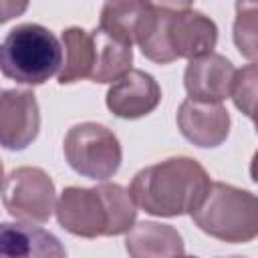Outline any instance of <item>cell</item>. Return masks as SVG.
Listing matches in <instances>:
<instances>
[{"mask_svg":"<svg viewBox=\"0 0 258 258\" xmlns=\"http://www.w3.org/2000/svg\"><path fill=\"white\" fill-rule=\"evenodd\" d=\"M157 10L147 0H109L99 18V28L129 44L141 42L149 32Z\"/></svg>","mask_w":258,"mask_h":258,"instance_id":"12","label":"cell"},{"mask_svg":"<svg viewBox=\"0 0 258 258\" xmlns=\"http://www.w3.org/2000/svg\"><path fill=\"white\" fill-rule=\"evenodd\" d=\"M125 250L133 258H159V256H181L185 246L181 234L159 222H139L125 236Z\"/></svg>","mask_w":258,"mask_h":258,"instance_id":"14","label":"cell"},{"mask_svg":"<svg viewBox=\"0 0 258 258\" xmlns=\"http://www.w3.org/2000/svg\"><path fill=\"white\" fill-rule=\"evenodd\" d=\"M40 113L32 91L8 89L0 97V143L4 149L22 151L38 135Z\"/></svg>","mask_w":258,"mask_h":258,"instance_id":"8","label":"cell"},{"mask_svg":"<svg viewBox=\"0 0 258 258\" xmlns=\"http://www.w3.org/2000/svg\"><path fill=\"white\" fill-rule=\"evenodd\" d=\"M54 194V183L44 169L24 165L6 173L2 204L6 212L20 222L44 224L56 210Z\"/></svg>","mask_w":258,"mask_h":258,"instance_id":"7","label":"cell"},{"mask_svg":"<svg viewBox=\"0 0 258 258\" xmlns=\"http://www.w3.org/2000/svg\"><path fill=\"white\" fill-rule=\"evenodd\" d=\"M0 252L8 258L18 256H64L67 250L58 238L34 224L4 222L0 228Z\"/></svg>","mask_w":258,"mask_h":258,"instance_id":"13","label":"cell"},{"mask_svg":"<svg viewBox=\"0 0 258 258\" xmlns=\"http://www.w3.org/2000/svg\"><path fill=\"white\" fill-rule=\"evenodd\" d=\"M95 40V69L91 75L93 83H115L125 73L131 71L133 44L119 40L105 32L103 28L93 30Z\"/></svg>","mask_w":258,"mask_h":258,"instance_id":"15","label":"cell"},{"mask_svg":"<svg viewBox=\"0 0 258 258\" xmlns=\"http://www.w3.org/2000/svg\"><path fill=\"white\" fill-rule=\"evenodd\" d=\"M194 224L226 244H248L258 238V196L248 189L212 181L202 206L191 214Z\"/></svg>","mask_w":258,"mask_h":258,"instance_id":"5","label":"cell"},{"mask_svg":"<svg viewBox=\"0 0 258 258\" xmlns=\"http://www.w3.org/2000/svg\"><path fill=\"white\" fill-rule=\"evenodd\" d=\"M62 48L64 62L58 73L60 85H71L83 79H91L95 69V40L93 32H87L79 26H71L62 30Z\"/></svg>","mask_w":258,"mask_h":258,"instance_id":"16","label":"cell"},{"mask_svg":"<svg viewBox=\"0 0 258 258\" xmlns=\"http://www.w3.org/2000/svg\"><path fill=\"white\" fill-rule=\"evenodd\" d=\"M218 42L216 22L198 10L163 12L157 10L155 20L139 42L145 58L167 64L177 58H196L214 50Z\"/></svg>","mask_w":258,"mask_h":258,"instance_id":"3","label":"cell"},{"mask_svg":"<svg viewBox=\"0 0 258 258\" xmlns=\"http://www.w3.org/2000/svg\"><path fill=\"white\" fill-rule=\"evenodd\" d=\"M2 75L18 85L36 87L62 69V44L42 24L14 26L0 46Z\"/></svg>","mask_w":258,"mask_h":258,"instance_id":"4","label":"cell"},{"mask_svg":"<svg viewBox=\"0 0 258 258\" xmlns=\"http://www.w3.org/2000/svg\"><path fill=\"white\" fill-rule=\"evenodd\" d=\"M28 8V0H2V22H8L20 14H24V10Z\"/></svg>","mask_w":258,"mask_h":258,"instance_id":"19","label":"cell"},{"mask_svg":"<svg viewBox=\"0 0 258 258\" xmlns=\"http://www.w3.org/2000/svg\"><path fill=\"white\" fill-rule=\"evenodd\" d=\"M234 75V64L224 54L212 50L189 60L183 73V87L189 99L222 103L232 95Z\"/></svg>","mask_w":258,"mask_h":258,"instance_id":"11","label":"cell"},{"mask_svg":"<svg viewBox=\"0 0 258 258\" xmlns=\"http://www.w3.org/2000/svg\"><path fill=\"white\" fill-rule=\"evenodd\" d=\"M67 163L83 177L105 181L113 177L123 161V149L117 135L101 123L73 125L62 141Z\"/></svg>","mask_w":258,"mask_h":258,"instance_id":"6","label":"cell"},{"mask_svg":"<svg viewBox=\"0 0 258 258\" xmlns=\"http://www.w3.org/2000/svg\"><path fill=\"white\" fill-rule=\"evenodd\" d=\"M250 177L254 183H258V149L256 153L252 155V161H250Z\"/></svg>","mask_w":258,"mask_h":258,"instance_id":"21","label":"cell"},{"mask_svg":"<svg viewBox=\"0 0 258 258\" xmlns=\"http://www.w3.org/2000/svg\"><path fill=\"white\" fill-rule=\"evenodd\" d=\"M230 97L240 113H244L246 117L254 115L258 107V60L236 71Z\"/></svg>","mask_w":258,"mask_h":258,"instance_id":"18","label":"cell"},{"mask_svg":"<svg viewBox=\"0 0 258 258\" xmlns=\"http://www.w3.org/2000/svg\"><path fill=\"white\" fill-rule=\"evenodd\" d=\"M232 38L244 58L258 60V0H236Z\"/></svg>","mask_w":258,"mask_h":258,"instance_id":"17","label":"cell"},{"mask_svg":"<svg viewBox=\"0 0 258 258\" xmlns=\"http://www.w3.org/2000/svg\"><path fill=\"white\" fill-rule=\"evenodd\" d=\"M137 204L129 189L103 181L95 187L69 185L56 200L60 228L79 238L119 236L135 226Z\"/></svg>","mask_w":258,"mask_h":258,"instance_id":"2","label":"cell"},{"mask_svg":"<svg viewBox=\"0 0 258 258\" xmlns=\"http://www.w3.org/2000/svg\"><path fill=\"white\" fill-rule=\"evenodd\" d=\"M175 121L179 133L204 149L222 145L230 133V113L222 103L185 99L177 109Z\"/></svg>","mask_w":258,"mask_h":258,"instance_id":"9","label":"cell"},{"mask_svg":"<svg viewBox=\"0 0 258 258\" xmlns=\"http://www.w3.org/2000/svg\"><path fill=\"white\" fill-rule=\"evenodd\" d=\"M155 10H163V12H181L187 10L191 6L194 0H147Z\"/></svg>","mask_w":258,"mask_h":258,"instance_id":"20","label":"cell"},{"mask_svg":"<svg viewBox=\"0 0 258 258\" xmlns=\"http://www.w3.org/2000/svg\"><path fill=\"white\" fill-rule=\"evenodd\" d=\"M250 119L254 121V129H256V133H258V107H256V111H254V115H252Z\"/></svg>","mask_w":258,"mask_h":258,"instance_id":"22","label":"cell"},{"mask_svg":"<svg viewBox=\"0 0 258 258\" xmlns=\"http://www.w3.org/2000/svg\"><path fill=\"white\" fill-rule=\"evenodd\" d=\"M105 103L119 119H139L157 109L161 103V89L149 73L131 69L109 87Z\"/></svg>","mask_w":258,"mask_h":258,"instance_id":"10","label":"cell"},{"mask_svg":"<svg viewBox=\"0 0 258 258\" xmlns=\"http://www.w3.org/2000/svg\"><path fill=\"white\" fill-rule=\"evenodd\" d=\"M208 171L191 157L177 155L143 167L131 179L135 204L151 216L175 218L194 214L210 191Z\"/></svg>","mask_w":258,"mask_h":258,"instance_id":"1","label":"cell"}]
</instances>
